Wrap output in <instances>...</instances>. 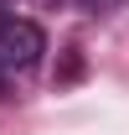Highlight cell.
<instances>
[{"mask_svg":"<svg viewBox=\"0 0 129 135\" xmlns=\"http://www.w3.org/2000/svg\"><path fill=\"white\" fill-rule=\"evenodd\" d=\"M41 52H47V36L36 21H0V73H26V68L41 62Z\"/></svg>","mask_w":129,"mask_h":135,"instance_id":"cell-1","label":"cell"},{"mask_svg":"<svg viewBox=\"0 0 129 135\" xmlns=\"http://www.w3.org/2000/svg\"><path fill=\"white\" fill-rule=\"evenodd\" d=\"M5 11H10V0H0V21H10V16H5Z\"/></svg>","mask_w":129,"mask_h":135,"instance_id":"cell-2","label":"cell"}]
</instances>
